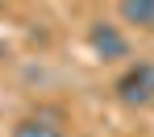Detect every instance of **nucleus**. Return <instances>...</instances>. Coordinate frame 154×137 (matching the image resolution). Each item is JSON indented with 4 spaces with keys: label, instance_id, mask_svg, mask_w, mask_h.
I'll list each match as a JSON object with an SVG mask.
<instances>
[{
    "label": "nucleus",
    "instance_id": "obj_5",
    "mask_svg": "<svg viewBox=\"0 0 154 137\" xmlns=\"http://www.w3.org/2000/svg\"><path fill=\"white\" fill-rule=\"evenodd\" d=\"M0 58H4V42H0Z\"/></svg>",
    "mask_w": 154,
    "mask_h": 137
},
{
    "label": "nucleus",
    "instance_id": "obj_1",
    "mask_svg": "<svg viewBox=\"0 0 154 137\" xmlns=\"http://www.w3.org/2000/svg\"><path fill=\"white\" fill-rule=\"evenodd\" d=\"M117 100L129 108H146L154 100V62H133L117 79Z\"/></svg>",
    "mask_w": 154,
    "mask_h": 137
},
{
    "label": "nucleus",
    "instance_id": "obj_4",
    "mask_svg": "<svg viewBox=\"0 0 154 137\" xmlns=\"http://www.w3.org/2000/svg\"><path fill=\"white\" fill-rule=\"evenodd\" d=\"M121 21L137 29H154V0H121Z\"/></svg>",
    "mask_w": 154,
    "mask_h": 137
},
{
    "label": "nucleus",
    "instance_id": "obj_2",
    "mask_svg": "<svg viewBox=\"0 0 154 137\" xmlns=\"http://www.w3.org/2000/svg\"><path fill=\"white\" fill-rule=\"evenodd\" d=\"M88 46H92V54L104 58V62H117V58L129 54V37L117 25H108V21H96V25L88 29Z\"/></svg>",
    "mask_w": 154,
    "mask_h": 137
},
{
    "label": "nucleus",
    "instance_id": "obj_6",
    "mask_svg": "<svg viewBox=\"0 0 154 137\" xmlns=\"http://www.w3.org/2000/svg\"><path fill=\"white\" fill-rule=\"evenodd\" d=\"M150 104H154V100H150Z\"/></svg>",
    "mask_w": 154,
    "mask_h": 137
},
{
    "label": "nucleus",
    "instance_id": "obj_3",
    "mask_svg": "<svg viewBox=\"0 0 154 137\" xmlns=\"http://www.w3.org/2000/svg\"><path fill=\"white\" fill-rule=\"evenodd\" d=\"M13 137H67V133H63V125H58L54 116L38 112V116L17 121V125H13Z\"/></svg>",
    "mask_w": 154,
    "mask_h": 137
}]
</instances>
